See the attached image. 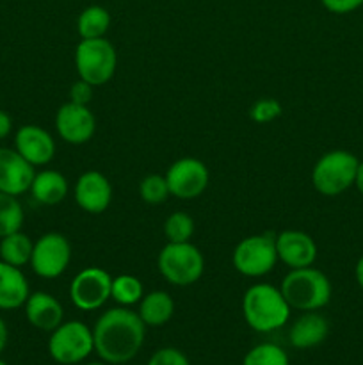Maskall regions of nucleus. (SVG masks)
<instances>
[{"instance_id":"1","label":"nucleus","mask_w":363,"mask_h":365,"mask_svg":"<svg viewBox=\"0 0 363 365\" xmlns=\"http://www.w3.org/2000/svg\"><path fill=\"white\" fill-rule=\"evenodd\" d=\"M146 324L128 307L107 310L93 327L95 351L110 365L127 364L137 356L144 344Z\"/></svg>"},{"instance_id":"2","label":"nucleus","mask_w":363,"mask_h":365,"mask_svg":"<svg viewBox=\"0 0 363 365\" xmlns=\"http://www.w3.org/2000/svg\"><path fill=\"white\" fill-rule=\"evenodd\" d=\"M290 310L281 289L270 284L251 285L242 298L246 323L258 334H269L285 327L290 319Z\"/></svg>"},{"instance_id":"3","label":"nucleus","mask_w":363,"mask_h":365,"mask_svg":"<svg viewBox=\"0 0 363 365\" xmlns=\"http://www.w3.org/2000/svg\"><path fill=\"white\" fill-rule=\"evenodd\" d=\"M281 294L290 309L310 312L326 307L331 299V282L322 271L315 267H299L281 282Z\"/></svg>"},{"instance_id":"4","label":"nucleus","mask_w":363,"mask_h":365,"mask_svg":"<svg viewBox=\"0 0 363 365\" xmlns=\"http://www.w3.org/2000/svg\"><path fill=\"white\" fill-rule=\"evenodd\" d=\"M160 274L177 287H189L201 278L205 271L203 253L189 242H167L157 259Z\"/></svg>"},{"instance_id":"5","label":"nucleus","mask_w":363,"mask_h":365,"mask_svg":"<svg viewBox=\"0 0 363 365\" xmlns=\"http://www.w3.org/2000/svg\"><path fill=\"white\" fill-rule=\"evenodd\" d=\"M359 160L347 150L324 153L312 170V184L324 196H338L354 185Z\"/></svg>"},{"instance_id":"6","label":"nucleus","mask_w":363,"mask_h":365,"mask_svg":"<svg viewBox=\"0 0 363 365\" xmlns=\"http://www.w3.org/2000/svg\"><path fill=\"white\" fill-rule=\"evenodd\" d=\"M117 53L112 43L105 38L82 39L75 50V68L82 81L91 86H103L114 77Z\"/></svg>"},{"instance_id":"7","label":"nucleus","mask_w":363,"mask_h":365,"mask_svg":"<svg viewBox=\"0 0 363 365\" xmlns=\"http://www.w3.org/2000/svg\"><path fill=\"white\" fill-rule=\"evenodd\" d=\"M95 351L93 328L82 321L60 323L48 339V353L53 362L60 365H75L88 359Z\"/></svg>"},{"instance_id":"8","label":"nucleus","mask_w":363,"mask_h":365,"mask_svg":"<svg viewBox=\"0 0 363 365\" xmlns=\"http://www.w3.org/2000/svg\"><path fill=\"white\" fill-rule=\"evenodd\" d=\"M278 262L276 241L270 234L244 237L231 253V264L242 277L260 278L274 269Z\"/></svg>"},{"instance_id":"9","label":"nucleus","mask_w":363,"mask_h":365,"mask_svg":"<svg viewBox=\"0 0 363 365\" xmlns=\"http://www.w3.org/2000/svg\"><path fill=\"white\" fill-rule=\"evenodd\" d=\"M112 277L103 267L89 266L78 271L70 284V299L78 310H98L110 299Z\"/></svg>"},{"instance_id":"10","label":"nucleus","mask_w":363,"mask_h":365,"mask_svg":"<svg viewBox=\"0 0 363 365\" xmlns=\"http://www.w3.org/2000/svg\"><path fill=\"white\" fill-rule=\"evenodd\" d=\"M71 260V245L66 235L59 232H48L34 242L31 257V267L38 277L52 280L66 271Z\"/></svg>"},{"instance_id":"11","label":"nucleus","mask_w":363,"mask_h":365,"mask_svg":"<svg viewBox=\"0 0 363 365\" xmlns=\"http://www.w3.org/2000/svg\"><path fill=\"white\" fill-rule=\"evenodd\" d=\"M167 180L171 196L178 200H194L205 192L209 187L210 173L209 168L194 157L178 159L167 168L164 175Z\"/></svg>"},{"instance_id":"12","label":"nucleus","mask_w":363,"mask_h":365,"mask_svg":"<svg viewBox=\"0 0 363 365\" xmlns=\"http://www.w3.org/2000/svg\"><path fill=\"white\" fill-rule=\"evenodd\" d=\"M56 130L70 145H85L96 132V118L88 106L66 102L56 114Z\"/></svg>"},{"instance_id":"13","label":"nucleus","mask_w":363,"mask_h":365,"mask_svg":"<svg viewBox=\"0 0 363 365\" xmlns=\"http://www.w3.org/2000/svg\"><path fill=\"white\" fill-rule=\"evenodd\" d=\"M73 196L84 212L102 214L112 202V185L100 171H85L77 178Z\"/></svg>"},{"instance_id":"14","label":"nucleus","mask_w":363,"mask_h":365,"mask_svg":"<svg viewBox=\"0 0 363 365\" xmlns=\"http://www.w3.org/2000/svg\"><path fill=\"white\" fill-rule=\"evenodd\" d=\"M278 260L290 269L313 266L317 259V245L312 235L301 230H283L274 235Z\"/></svg>"},{"instance_id":"15","label":"nucleus","mask_w":363,"mask_h":365,"mask_svg":"<svg viewBox=\"0 0 363 365\" xmlns=\"http://www.w3.org/2000/svg\"><path fill=\"white\" fill-rule=\"evenodd\" d=\"M14 150L32 166H46L56 157V141L45 128L23 125L14 135Z\"/></svg>"},{"instance_id":"16","label":"nucleus","mask_w":363,"mask_h":365,"mask_svg":"<svg viewBox=\"0 0 363 365\" xmlns=\"http://www.w3.org/2000/svg\"><path fill=\"white\" fill-rule=\"evenodd\" d=\"M34 166L14 148H0V192L20 196L31 189Z\"/></svg>"},{"instance_id":"17","label":"nucleus","mask_w":363,"mask_h":365,"mask_svg":"<svg viewBox=\"0 0 363 365\" xmlns=\"http://www.w3.org/2000/svg\"><path fill=\"white\" fill-rule=\"evenodd\" d=\"M23 307L28 323L41 331H53L64 319L63 305L48 292H32Z\"/></svg>"},{"instance_id":"18","label":"nucleus","mask_w":363,"mask_h":365,"mask_svg":"<svg viewBox=\"0 0 363 365\" xmlns=\"http://www.w3.org/2000/svg\"><path fill=\"white\" fill-rule=\"evenodd\" d=\"M330 334V324L317 310L302 312L288 330V341L295 349H310L322 344Z\"/></svg>"},{"instance_id":"19","label":"nucleus","mask_w":363,"mask_h":365,"mask_svg":"<svg viewBox=\"0 0 363 365\" xmlns=\"http://www.w3.org/2000/svg\"><path fill=\"white\" fill-rule=\"evenodd\" d=\"M28 296V282L21 273V267H14L0 260V310L20 309Z\"/></svg>"},{"instance_id":"20","label":"nucleus","mask_w":363,"mask_h":365,"mask_svg":"<svg viewBox=\"0 0 363 365\" xmlns=\"http://www.w3.org/2000/svg\"><path fill=\"white\" fill-rule=\"evenodd\" d=\"M68 180L63 173L56 170H43L34 175L28 191L41 205H57L68 196Z\"/></svg>"},{"instance_id":"21","label":"nucleus","mask_w":363,"mask_h":365,"mask_svg":"<svg viewBox=\"0 0 363 365\" xmlns=\"http://www.w3.org/2000/svg\"><path fill=\"white\" fill-rule=\"evenodd\" d=\"M139 305V317L146 327L159 328L169 323L174 314V302L167 292L152 291L142 296Z\"/></svg>"},{"instance_id":"22","label":"nucleus","mask_w":363,"mask_h":365,"mask_svg":"<svg viewBox=\"0 0 363 365\" xmlns=\"http://www.w3.org/2000/svg\"><path fill=\"white\" fill-rule=\"evenodd\" d=\"M32 248L34 242L31 237L18 230L0 239V260L14 267H23L25 264H31Z\"/></svg>"},{"instance_id":"23","label":"nucleus","mask_w":363,"mask_h":365,"mask_svg":"<svg viewBox=\"0 0 363 365\" xmlns=\"http://www.w3.org/2000/svg\"><path fill=\"white\" fill-rule=\"evenodd\" d=\"M110 27V13L103 6H88L77 18V32L82 39L105 38Z\"/></svg>"},{"instance_id":"24","label":"nucleus","mask_w":363,"mask_h":365,"mask_svg":"<svg viewBox=\"0 0 363 365\" xmlns=\"http://www.w3.org/2000/svg\"><path fill=\"white\" fill-rule=\"evenodd\" d=\"M144 296L141 280L134 274H120L112 278V287H110V298L120 307L137 305Z\"/></svg>"},{"instance_id":"25","label":"nucleus","mask_w":363,"mask_h":365,"mask_svg":"<svg viewBox=\"0 0 363 365\" xmlns=\"http://www.w3.org/2000/svg\"><path fill=\"white\" fill-rule=\"evenodd\" d=\"M25 214L18 196L0 192V239L21 230Z\"/></svg>"},{"instance_id":"26","label":"nucleus","mask_w":363,"mask_h":365,"mask_svg":"<svg viewBox=\"0 0 363 365\" xmlns=\"http://www.w3.org/2000/svg\"><path fill=\"white\" fill-rule=\"evenodd\" d=\"M242 365H290V360L281 346L262 342L246 353Z\"/></svg>"},{"instance_id":"27","label":"nucleus","mask_w":363,"mask_h":365,"mask_svg":"<svg viewBox=\"0 0 363 365\" xmlns=\"http://www.w3.org/2000/svg\"><path fill=\"white\" fill-rule=\"evenodd\" d=\"M164 235L167 242H189L194 235V220L187 212H173L164 223Z\"/></svg>"},{"instance_id":"28","label":"nucleus","mask_w":363,"mask_h":365,"mask_svg":"<svg viewBox=\"0 0 363 365\" xmlns=\"http://www.w3.org/2000/svg\"><path fill=\"white\" fill-rule=\"evenodd\" d=\"M139 195H141L142 202L149 203V205L164 203L171 196L166 177H162V175H148V177H144L139 184Z\"/></svg>"},{"instance_id":"29","label":"nucleus","mask_w":363,"mask_h":365,"mask_svg":"<svg viewBox=\"0 0 363 365\" xmlns=\"http://www.w3.org/2000/svg\"><path fill=\"white\" fill-rule=\"evenodd\" d=\"M281 113H283V107L276 98H260L249 109V118L255 123H270L280 118Z\"/></svg>"},{"instance_id":"30","label":"nucleus","mask_w":363,"mask_h":365,"mask_svg":"<svg viewBox=\"0 0 363 365\" xmlns=\"http://www.w3.org/2000/svg\"><path fill=\"white\" fill-rule=\"evenodd\" d=\"M146 365H191L189 359L177 348H160L149 356Z\"/></svg>"},{"instance_id":"31","label":"nucleus","mask_w":363,"mask_h":365,"mask_svg":"<svg viewBox=\"0 0 363 365\" xmlns=\"http://www.w3.org/2000/svg\"><path fill=\"white\" fill-rule=\"evenodd\" d=\"M93 88H95V86L82 81V78L80 81H77L70 88V102L80 103V106H88L93 98Z\"/></svg>"},{"instance_id":"32","label":"nucleus","mask_w":363,"mask_h":365,"mask_svg":"<svg viewBox=\"0 0 363 365\" xmlns=\"http://www.w3.org/2000/svg\"><path fill=\"white\" fill-rule=\"evenodd\" d=\"M320 2L333 14H347L363 6V0H320Z\"/></svg>"},{"instance_id":"33","label":"nucleus","mask_w":363,"mask_h":365,"mask_svg":"<svg viewBox=\"0 0 363 365\" xmlns=\"http://www.w3.org/2000/svg\"><path fill=\"white\" fill-rule=\"evenodd\" d=\"M11 128H13V120H11L9 114L0 110V141L11 134Z\"/></svg>"},{"instance_id":"34","label":"nucleus","mask_w":363,"mask_h":365,"mask_svg":"<svg viewBox=\"0 0 363 365\" xmlns=\"http://www.w3.org/2000/svg\"><path fill=\"white\" fill-rule=\"evenodd\" d=\"M7 337H9V331H7V324H6V321H4L2 317H0V353H2L4 349H6Z\"/></svg>"},{"instance_id":"35","label":"nucleus","mask_w":363,"mask_h":365,"mask_svg":"<svg viewBox=\"0 0 363 365\" xmlns=\"http://www.w3.org/2000/svg\"><path fill=\"white\" fill-rule=\"evenodd\" d=\"M354 185L363 196V160L358 164V170H356V178H354Z\"/></svg>"},{"instance_id":"36","label":"nucleus","mask_w":363,"mask_h":365,"mask_svg":"<svg viewBox=\"0 0 363 365\" xmlns=\"http://www.w3.org/2000/svg\"><path fill=\"white\" fill-rule=\"evenodd\" d=\"M354 277H356V282H358V285L362 287V291H363V257L358 260V262H356Z\"/></svg>"},{"instance_id":"37","label":"nucleus","mask_w":363,"mask_h":365,"mask_svg":"<svg viewBox=\"0 0 363 365\" xmlns=\"http://www.w3.org/2000/svg\"><path fill=\"white\" fill-rule=\"evenodd\" d=\"M84 365H110V364H107V362H89V364H84Z\"/></svg>"},{"instance_id":"38","label":"nucleus","mask_w":363,"mask_h":365,"mask_svg":"<svg viewBox=\"0 0 363 365\" xmlns=\"http://www.w3.org/2000/svg\"><path fill=\"white\" fill-rule=\"evenodd\" d=\"M0 365H7L6 362H4V360H0Z\"/></svg>"}]
</instances>
